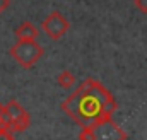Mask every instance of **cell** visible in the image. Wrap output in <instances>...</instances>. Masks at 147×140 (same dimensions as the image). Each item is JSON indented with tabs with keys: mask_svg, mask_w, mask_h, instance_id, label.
Masks as SVG:
<instances>
[{
	"mask_svg": "<svg viewBox=\"0 0 147 140\" xmlns=\"http://www.w3.org/2000/svg\"><path fill=\"white\" fill-rule=\"evenodd\" d=\"M9 132H10V118L5 111V104H0V135L9 133Z\"/></svg>",
	"mask_w": 147,
	"mask_h": 140,
	"instance_id": "obj_8",
	"label": "cell"
},
{
	"mask_svg": "<svg viewBox=\"0 0 147 140\" xmlns=\"http://www.w3.org/2000/svg\"><path fill=\"white\" fill-rule=\"evenodd\" d=\"M118 109V103L113 94L96 79L87 77L79 84V87L62 103V111L72 118L82 128L92 123L113 116Z\"/></svg>",
	"mask_w": 147,
	"mask_h": 140,
	"instance_id": "obj_1",
	"label": "cell"
},
{
	"mask_svg": "<svg viewBox=\"0 0 147 140\" xmlns=\"http://www.w3.org/2000/svg\"><path fill=\"white\" fill-rule=\"evenodd\" d=\"M45 50L43 46L38 43L36 39L31 41H21L17 39V43L9 50V55L22 67V69H33L38 62L41 60Z\"/></svg>",
	"mask_w": 147,
	"mask_h": 140,
	"instance_id": "obj_3",
	"label": "cell"
},
{
	"mask_svg": "<svg viewBox=\"0 0 147 140\" xmlns=\"http://www.w3.org/2000/svg\"><path fill=\"white\" fill-rule=\"evenodd\" d=\"M57 82L63 89H72L74 84H75V75H74V72H70V70H63V72H60L57 75Z\"/></svg>",
	"mask_w": 147,
	"mask_h": 140,
	"instance_id": "obj_7",
	"label": "cell"
},
{
	"mask_svg": "<svg viewBox=\"0 0 147 140\" xmlns=\"http://www.w3.org/2000/svg\"><path fill=\"white\" fill-rule=\"evenodd\" d=\"M127 132L113 121V118H103L91 127L82 128L79 133V140H127Z\"/></svg>",
	"mask_w": 147,
	"mask_h": 140,
	"instance_id": "obj_2",
	"label": "cell"
},
{
	"mask_svg": "<svg viewBox=\"0 0 147 140\" xmlns=\"http://www.w3.org/2000/svg\"><path fill=\"white\" fill-rule=\"evenodd\" d=\"M135 7L140 14H147V0H135Z\"/></svg>",
	"mask_w": 147,
	"mask_h": 140,
	"instance_id": "obj_9",
	"label": "cell"
},
{
	"mask_svg": "<svg viewBox=\"0 0 147 140\" xmlns=\"http://www.w3.org/2000/svg\"><path fill=\"white\" fill-rule=\"evenodd\" d=\"M10 7V0H0V14H3Z\"/></svg>",
	"mask_w": 147,
	"mask_h": 140,
	"instance_id": "obj_10",
	"label": "cell"
},
{
	"mask_svg": "<svg viewBox=\"0 0 147 140\" xmlns=\"http://www.w3.org/2000/svg\"><path fill=\"white\" fill-rule=\"evenodd\" d=\"M69 28H70L69 19H67L63 14H60L58 10H53V12H51V14L41 22V29H43V33L48 36L50 39H53V41L63 38V36L67 34Z\"/></svg>",
	"mask_w": 147,
	"mask_h": 140,
	"instance_id": "obj_4",
	"label": "cell"
},
{
	"mask_svg": "<svg viewBox=\"0 0 147 140\" xmlns=\"http://www.w3.org/2000/svg\"><path fill=\"white\" fill-rule=\"evenodd\" d=\"M39 36V31H38L36 26H33L31 22H22L17 29H16V38L21 39V41H31V39H36Z\"/></svg>",
	"mask_w": 147,
	"mask_h": 140,
	"instance_id": "obj_6",
	"label": "cell"
},
{
	"mask_svg": "<svg viewBox=\"0 0 147 140\" xmlns=\"http://www.w3.org/2000/svg\"><path fill=\"white\" fill-rule=\"evenodd\" d=\"M5 111H7L9 118H10V132L12 133H16V132L22 133V132H26L29 128V125H31L29 113L19 104L17 101H14V99L9 101L5 104Z\"/></svg>",
	"mask_w": 147,
	"mask_h": 140,
	"instance_id": "obj_5",
	"label": "cell"
}]
</instances>
